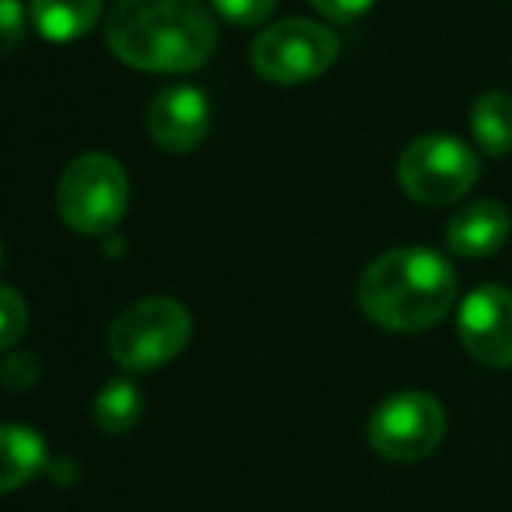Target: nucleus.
<instances>
[{
    "label": "nucleus",
    "instance_id": "f257e3e1",
    "mask_svg": "<svg viewBox=\"0 0 512 512\" xmlns=\"http://www.w3.org/2000/svg\"><path fill=\"white\" fill-rule=\"evenodd\" d=\"M105 39L136 70L189 74L213 56L216 21L203 0H115Z\"/></svg>",
    "mask_w": 512,
    "mask_h": 512
},
{
    "label": "nucleus",
    "instance_id": "f03ea898",
    "mask_svg": "<svg viewBox=\"0 0 512 512\" xmlns=\"http://www.w3.org/2000/svg\"><path fill=\"white\" fill-rule=\"evenodd\" d=\"M356 300L377 328L415 335L450 314L457 300V272L439 251L394 248L363 269Z\"/></svg>",
    "mask_w": 512,
    "mask_h": 512
},
{
    "label": "nucleus",
    "instance_id": "7ed1b4c3",
    "mask_svg": "<svg viewBox=\"0 0 512 512\" xmlns=\"http://www.w3.org/2000/svg\"><path fill=\"white\" fill-rule=\"evenodd\" d=\"M192 342V314L175 297H143L108 328V356L126 373H150L178 359Z\"/></svg>",
    "mask_w": 512,
    "mask_h": 512
},
{
    "label": "nucleus",
    "instance_id": "20e7f679",
    "mask_svg": "<svg viewBox=\"0 0 512 512\" xmlns=\"http://www.w3.org/2000/svg\"><path fill=\"white\" fill-rule=\"evenodd\" d=\"M129 206V178L112 154H81L67 164L56 189V209L77 234L105 237Z\"/></svg>",
    "mask_w": 512,
    "mask_h": 512
},
{
    "label": "nucleus",
    "instance_id": "39448f33",
    "mask_svg": "<svg viewBox=\"0 0 512 512\" xmlns=\"http://www.w3.org/2000/svg\"><path fill=\"white\" fill-rule=\"evenodd\" d=\"M481 175V161L464 140L446 133L415 136L398 157V185L422 206L464 199Z\"/></svg>",
    "mask_w": 512,
    "mask_h": 512
},
{
    "label": "nucleus",
    "instance_id": "423d86ee",
    "mask_svg": "<svg viewBox=\"0 0 512 512\" xmlns=\"http://www.w3.org/2000/svg\"><path fill=\"white\" fill-rule=\"evenodd\" d=\"M338 60V35L321 21L286 18L251 42V67L269 84L317 81Z\"/></svg>",
    "mask_w": 512,
    "mask_h": 512
},
{
    "label": "nucleus",
    "instance_id": "0eeeda50",
    "mask_svg": "<svg viewBox=\"0 0 512 512\" xmlns=\"http://www.w3.org/2000/svg\"><path fill=\"white\" fill-rule=\"evenodd\" d=\"M366 439L377 457L415 464L432 457L446 439V411L425 391H398L373 408Z\"/></svg>",
    "mask_w": 512,
    "mask_h": 512
},
{
    "label": "nucleus",
    "instance_id": "6e6552de",
    "mask_svg": "<svg viewBox=\"0 0 512 512\" xmlns=\"http://www.w3.org/2000/svg\"><path fill=\"white\" fill-rule=\"evenodd\" d=\"M457 338L474 363L488 370L512 366V293L506 286H478L457 310Z\"/></svg>",
    "mask_w": 512,
    "mask_h": 512
},
{
    "label": "nucleus",
    "instance_id": "1a4fd4ad",
    "mask_svg": "<svg viewBox=\"0 0 512 512\" xmlns=\"http://www.w3.org/2000/svg\"><path fill=\"white\" fill-rule=\"evenodd\" d=\"M213 108L209 98L192 84H175L150 98L147 108V133L168 154H189L209 136Z\"/></svg>",
    "mask_w": 512,
    "mask_h": 512
},
{
    "label": "nucleus",
    "instance_id": "9d476101",
    "mask_svg": "<svg viewBox=\"0 0 512 512\" xmlns=\"http://www.w3.org/2000/svg\"><path fill=\"white\" fill-rule=\"evenodd\" d=\"M512 216L509 209L495 199H478V203L457 209L446 223V248L460 258H488L509 241Z\"/></svg>",
    "mask_w": 512,
    "mask_h": 512
},
{
    "label": "nucleus",
    "instance_id": "9b49d317",
    "mask_svg": "<svg viewBox=\"0 0 512 512\" xmlns=\"http://www.w3.org/2000/svg\"><path fill=\"white\" fill-rule=\"evenodd\" d=\"M49 467L46 439L18 422L0 425V495L18 492Z\"/></svg>",
    "mask_w": 512,
    "mask_h": 512
},
{
    "label": "nucleus",
    "instance_id": "f8f14e48",
    "mask_svg": "<svg viewBox=\"0 0 512 512\" xmlns=\"http://www.w3.org/2000/svg\"><path fill=\"white\" fill-rule=\"evenodd\" d=\"M32 25L49 42H74L95 28L102 18V0H32Z\"/></svg>",
    "mask_w": 512,
    "mask_h": 512
},
{
    "label": "nucleus",
    "instance_id": "ddd939ff",
    "mask_svg": "<svg viewBox=\"0 0 512 512\" xmlns=\"http://www.w3.org/2000/svg\"><path fill=\"white\" fill-rule=\"evenodd\" d=\"M471 133L481 150L502 157L512 150V95L509 91H485L471 105Z\"/></svg>",
    "mask_w": 512,
    "mask_h": 512
},
{
    "label": "nucleus",
    "instance_id": "4468645a",
    "mask_svg": "<svg viewBox=\"0 0 512 512\" xmlns=\"http://www.w3.org/2000/svg\"><path fill=\"white\" fill-rule=\"evenodd\" d=\"M143 418V394L129 380H112L95 398V425L108 436H126Z\"/></svg>",
    "mask_w": 512,
    "mask_h": 512
},
{
    "label": "nucleus",
    "instance_id": "2eb2a0df",
    "mask_svg": "<svg viewBox=\"0 0 512 512\" xmlns=\"http://www.w3.org/2000/svg\"><path fill=\"white\" fill-rule=\"evenodd\" d=\"M28 331V304L18 290L0 286V352L18 345Z\"/></svg>",
    "mask_w": 512,
    "mask_h": 512
},
{
    "label": "nucleus",
    "instance_id": "dca6fc26",
    "mask_svg": "<svg viewBox=\"0 0 512 512\" xmlns=\"http://www.w3.org/2000/svg\"><path fill=\"white\" fill-rule=\"evenodd\" d=\"M28 18L32 14L25 11L21 0H0V56L14 53L21 46L28 32Z\"/></svg>",
    "mask_w": 512,
    "mask_h": 512
},
{
    "label": "nucleus",
    "instance_id": "f3484780",
    "mask_svg": "<svg viewBox=\"0 0 512 512\" xmlns=\"http://www.w3.org/2000/svg\"><path fill=\"white\" fill-rule=\"evenodd\" d=\"M213 7L223 21L248 28V25H258V21L269 18L276 0H213Z\"/></svg>",
    "mask_w": 512,
    "mask_h": 512
},
{
    "label": "nucleus",
    "instance_id": "a211bd4d",
    "mask_svg": "<svg viewBox=\"0 0 512 512\" xmlns=\"http://www.w3.org/2000/svg\"><path fill=\"white\" fill-rule=\"evenodd\" d=\"M35 377H39V359L28 356V352H21V356H11L4 366H0V380H4L7 387H32Z\"/></svg>",
    "mask_w": 512,
    "mask_h": 512
},
{
    "label": "nucleus",
    "instance_id": "6ab92c4d",
    "mask_svg": "<svg viewBox=\"0 0 512 512\" xmlns=\"http://www.w3.org/2000/svg\"><path fill=\"white\" fill-rule=\"evenodd\" d=\"M307 4H314L317 11L335 21H356V18H363L377 0H307Z\"/></svg>",
    "mask_w": 512,
    "mask_h": 512
},
{
    "label": "nucleus",
    "instance_id": "aec40b11",
    "mask_svg": "<svg viewBox=\"0 0 512 512\" xmlns=\"http://www.w3.org/2000/svg\"><path fill=\"white\" fill-rule=\"evenodd\" d=\"M0 262H4V248H0Z\"/></svg>",
    "mask_w": 512,
    "mask_h": 512
}]
</instances>
